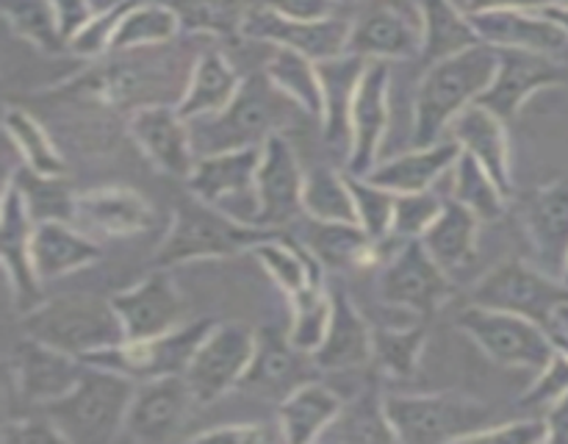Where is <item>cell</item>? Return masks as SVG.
Wrapping results in <instances>:
<instances>
[{
  "instance_id": "6da1fadb",
  "label": "cell",
  "mask_w": 568,
  "mask_h": 444,
  "mask_svg": "<svg viewBox=\"0 0 568 444\" xmlns=\"http://www.w3.org/2000/svg\"><path fill=\"white\" fill-rule=\"evenodd\" d=\"M497 61L499 50L480 42L464 53L425 67L414 100V128H410L414 148H427L449 137L455 117L475 105L494 81Z\"/></svg>"
},
{
  "instance_id": "7a4b0ae2",
  "label": "cell",
  "mask_w": 568,
  "mask_h": 444,
  "mask_svg": "<svg viewBox=\"0 0 568 444\" xmlns=\"http://www.w3.org/2000/svg\"><path fill=\"white\" fill-rule=\"evenodd\" d=\"M300 114L305 111L288 94H283L264 70L253 72L244 78L225 111L189 122L194 153L200 159L222 150L261 148L275 133H288V128L297 125Z\"/></svg>"
},
{
  "instance_id": "3957f363",
  "label": "cell",
  "mask_w": 568,
  "mask_h": 444,
  "mask_svg": "<svg viewBox=\"0 0 568 444\" xmlns=\"http://www.w3.org/2000/svg\"><path fill=\"white\" fill-rule=\"evenodd\" d=\"M281 233L283 231L236 220L216 205L189 194L172 214L170 228L153 255V266L172 270V266L192 264V261L233 259V255L250 253L258 242L281 236Z\"/></svg>"
},
{
  "instance_id": "277c9868",
  "label": "cell",
  "mask_w": 568,
  "mask_h": 444,
  "mask_svg": "<svg viewBox=\"0 0 568 444\" xmlns=\"http://www.w3.org/2000/svg\"><path fill=\"white\" fill-rule=\"evenodd\" d=\"M136 381L87 364L81 381L53 403L42 405L70 444H105L122 436Z\"/></svg>"
},
{
  "instance_id": "5b68a950",
  "label": "cell",
  "mask_w": 568,
  "mask_h": 444,
  "mask_svg": "<svg viewBox=\"0 0 568 444\" xmlns=\"http://www.w3.org/2000/svg\"><path fill=\"white\" fill-rule=\"evenodd\" d=\"M20 331L78 359L125 339L111 297L98 294H59L42 300L22 314Z\"/></svg>"
},
{
  "instance_id": "8992f818",
  "label": "cell",
  "mask_w": 568,
  "mask_h": 444,
  "mask_svg": "<svg viewBox=\"0 0 568 444\" xmlns=\"http://www.w3.org/2000/svg\"><path fill=\"white\" fill-rule=\"evenodd\" d=\"M386 414L405 444L466 442L494 420L491 405L455 392L386 394Z\"/></svg>"
},
{
  "instance_id": "52a82bcc",
  "label": "cell",
  "mask_w": 568,
  "mask_h": 444,
  "mask_svg": "<svg viewBox=\"0 0 568 444\" xmlns=\"http://www.w3.org/2000/svg\"><path fill=\"white\" fill-rule=\"evenodd\" d=\"M455 322L488 359L510 370H527L536 375L558 350L552 331L514 311L469 303Z\"/></svg>"
},
{
  "instance_id": "ba28073f",
  "label": "cell",
  "mask_w": 568,
  "mask_h": 444,
  "mask_svg": "<svg viewBox=\"0 0 568 444\" xmlns=\"http://www.w3.org/2000/svg\"><path fill=\"white\" fill-rule=\"evenodd\" d=\"M469 303L486 309L514 311L552 331L555 314L568 303V283L555 278L544 266H532L521 259H508L494 266L471 286Z\"/></svg>"
},
{
  "instance_id": "9c48e42d",
  "label": "cell",
  "mask_w": 568,
  "mask_h": 444,
  "mask_svg": "<svg viewBox=\"0 0 568 444\" xmlns=\"http://www.w3.org/2000/svg\"><path fill=\"white\" fill-rule=\"evenodd\" d=\"M216 320L203 316V320L183 322L181 327L161 336L150 339H122V342L111 344V347L94 350L89 353L87 364L100 366V370L120 372V375L131 377V381L142 383L150 377H164V375H183L189 361L197 353L200 342L209 336L211 327Z\"/></svg>"
},
{
  "instance_id": "30bf717a",
  "label": "cell",
  "mask_w": 568,
  "mask_h": 444,
  "mask_svg": "<svg viewBox=\"0 0 568 444\" xmlns=\"http://www.w3.org/2000/svg\"><path fill=\"white\" fill-rule=\"evenodd\" d=\"M255 336L258 327L247 322H216L211 327L183 372L194 403L211 405L242 386V377L255 353Z\"/></svg>"
},
{
  "instance_id": "8fae6325",
  "label": "cell",
  "mask_w": 568,
  "mask_h": 444,
  "mask_svg": "<svg viewBox=\"0 0 568 444\" xmlns=\"http://www.w3.org/2000/svg\"><path fill=\"white\" fill-rule=\"evenodd\" d=\"M453 278L436 264L422 239H403L377 275V297L399 311L430 320L453 292Z\"/></svg>"
},
{
  "instance_id": "7c38bea8",
  "label": "cell",
  "mask_w": 568,
  "mask_h": 444,
  "mask_svg": "<svg viewBox=\"0 0 568 444\" xmlns=\"http://www.w3.org/2000/svg\"><path fill=\"white\" fill-rule=\"evenodd\" d=\"M261 148H239L200 155L186 178L189 194L216 205L236 220L255 225V214H258L255 178H258Z\"/></svg>"
},
{
  "instance_id": "4fadbf2b",
  "label": "cell",
  "mask_w": 568,
  "mask_h": 444,
  "mask_svg": "<svg viewBox=\"0 0 568 444\" xmlns=\"http://www.w3.org/2000/svg\"><path fill=\"white\" fill-rule=\"evenodd\" d=\"M349 31H353V20L347 17L333 14L325 20H294L266 6H253L244 20L242 37L272 44V48L294 50L314 61H327L347 53Z\"/></svg>"
},
{
  "instance_id": "5bb4252c",
  "label": "cell",
  "mask_w": 568,
  "mask_h": 444,
  "mask_svg": "<svg viewBox=\"0 0 568 444\" xmlns=\"http://www.w3.org/2000/svg\"><path fill=\"white\" fill-rule=\"evenodd\" d=\"M258 214L255 225L283 231L292 222L303 220V189H305V170L300 167L297 150L288 142L286 133H275L261 148L258 178Z\"/></svg>"
},
{
  "instance_id": "9a60e30c",
  "label": "cell",
  "mask_w": 568,
  "mask_h": 444,
  "mask_svg": "<svg viewBox=\"0 0 568 444\" xmlns=\"http://www.w3.org/2000/svg\"><path fill=\"white\" fill-rule=\"evenodd\" d=\"M568 72L552 59V53L536 50H499L497 72L477 103L494 111L499 120L514 122L527 100L547 87H564Z\"/></svg>"
},
{
  "instance_id": "2e32d148",
  "label": "cell",
  "mask_w": 568,
  "mask_h": 444,
  "mask_svg": "<svg viewBox=\"0 0 568 444\" xmlns=\"http://www.w3.org/2000/svg\"><path fill=\"white\" fill-rule=\"evenodd\" d=\"M9 372L22 403L42 408V405L64 397L81 381V375L87 372V361L61 353V350L22 333L11 347Z\"/></svg>"
},
{
  "instance_id": "e0dca14e",
  "label": "cell",
  "mask_w": 568,
  "mask_h": 444,
  "mask_svg": "<svg viewBox=\"0 0 568 444\" xmlns=\"http://www.w3.org/2000/svg\"><path fill=\"white\" fill-rule=\"evenodd\" d=\"M125 339H150L186 322V300L178 292L170 270L153 266L136 286L111 294Z\"/></svg>"
},
{
  "instance_id": "ac0fdd59",
  "label": "cell",
  "mask_w": 568,
  "mask_h": 444,
  "mask_svg": "<svg viewBox=\"0 0 568 444\" xmlns=\"http://www.w3.org/2000/svg\"><path fill=\"white\" fill-rule=\"evenodd\" d=\"M294 236L331 272H355L383 266L388 255L397 250V244L403 242L394 233L375 242L358 222H327L314 220V216H303V228Z\"/></svg>"
},
{
  "instance_id": "d6986e66",
  "label": "cell",
  "mask_w": 568,
  "mask_h": 444,
  "mask_svg": "<svg viewBox=\"0 0 568 444\" xmlns=\"http://www.w3.org/2000/svg\"><path fill=\"white\" fill-rule=\"evenodd\" d=\"M128 133L155 170L186 181L197 153L192 142V125L178 114V105H142L128 117Z\"/></svg>"
},
{
  "instance_id": "ffe728a7",
  "label": "cell",
  "mask_w": 568,
  "mask_h": 444,
  "mask_svg": "<svg viewBox=\"0 0 568 444\" xmlns=\"http://www.w3.org/2000/svg\"><path fill=\"white\" fill-rule=\"evenodd\" d=\"M192 405L197 403L183 375L150 377V381L136 383L122 436L133 442H166L178 436V427L183 425Z\"/></svg>"
},
{
  "instance_id": "44dd1931",
  "label": "cell",
  "mask_w": 568,
  "mask_h": 444,
  "mask_svg": "<svg viewBox=\"0 0 568 444\" xmlns=\"http://www.w3.org/2000/svg\"><path fill=\"white\" fill-rule=\"evenodd\" d=\"M392 67L388 61H369L353 105V148L344 170L353 175H369L377 167L383 137L392 120Z\"/></svg>"
},
{
  "instance_id": "7402d4cb",
  "label": "cell",
  "mask_w": 568,
  "mask_h": 444,
  "mask_svg": "<svg viewBox=\"0 0 568 444\" xmlns=\"http://www.w3.org/2000/svg\"><path fill=\"white\" fill-rule=\"evenodd\" d=\"M0 220H3L0 222V253H3L6 278H9L11 283V294H14L17 309L26 314L28 309L42 303V300H39V286H42V281H39L31 259V236L37 222L28 214L26 200H22L20 189L14 186L11 178H6Z\"/></svg>"
},
{
  "instance_id": "603a6c76",
  "label": "cell",
  "mask_w": 568,
  "mask_h": 444,
  "mask_svg": "<svg viewBox=\"0 0 568 444\" xmlns=\"http://www.w3.org/2000/svg\"><path fill=\"white\" fill-rule=\"evenodd\" d=\"M347 53L366 61H405L422 56V20L399 6L381 3L353 22Z\"/></svg>"
},
{
  "instance_id": "cb8c5ba5",
  "label": "cell",
  "mask_w": 568,
  "mask_h": 444,
  "mask_svg": "<svg viewBox=\"0 0 568 444\" xmlns=\"http://www.w3.org/2000/svg\"><path fill=\"white\" fill-rule=\"evenodd\" d=\"M316 67H320L322 94H325V111L320 120L322 139L347 164L349 148H353V105L369 61L355 53H342L336 59L316 61Z\"/></svg>"
},
{
  "instance_id": "d4e9b609",
  "label": "cell",
  "mask_w": 568,
  "mask_h": 444,
  "mask_svg": "<svg viewBox=\"0 0 568 444\" xmlns=\"http://www.w3.org/2000/svg\"><path fill=\"white\" fill-rule=\"evenodd\" d=\"M75 222L83 231L103 233L111 239L139 236L155 222L153 205L131 186H94L78 192Z\"/></svg>"
},
{
  "instance_id": "484cf974",
  "label": "cell",
  "mask_w": 568,
  "mask_h": 444,
  "mask_svg": "<svg viewBox=\"0 0 568 444\" xmlns=\"http://www.w3.org/2000/svg\"><path fill=\"white\" fill-rule=\"evenodd\" d=\"M303 359H311V355L294 347L288 331H281L275 325L258 327L253 361H250L239 389L261 394V397H275L281 403L288 392L305 383Z\"/></svg>"
},
{
  "instance_id": "4316f807",
  "label": "cell",
  "mask_w": 568,
  "mask_h": 444,
  "mask_svg": "<svg viewBox=\"0 0 568 444\" xmlns=\"http://www.w3.org/2000/svg\"><path fill=\"white\" fill-rule=\"evenodd\" d=\"M471 17L480 42L497 50H536L555 53L568 42V33L541 11L525 9H488Z\"/></svg>"
},
{
  "instance_id": "83f0119b",
  "label": "cell",
  "mask_w": 568,
  "mask_h": 444,
  "mask_svg": "<svg viewBox=\"0 0 568 444\" xmlns=\"http://www.w3.org/2000/svg\"><path fill=\"white\" fill-rule=\"evenodd\" d=\"M525 225L538 266L564 278L568 259V178L544 183L530 194Z\"/></svg>"
},
{
  "instance_id": "f1b7e54d",
  "label": "cell",
  "mask_w": 568,
  "mask_h": 444,
  "mask_svg": "<svg viewBox=\"0 0 568 444\" xmlns=\"http://www.w3.org/2000/svg\"><path fill=\"white\" fill-rule=\"evenodd\" d=\"M375 361V331L364 320L353 300L344 292L333 294V320L327 336L311 353V364L316 370L344 372L361 370Z\"/></svg>"
},
{
  "instance_id": "f546056e",
  "label": "cell",
  "mask_w": 568,
  "mask_h": 444,
  "mask_svg": "<svg viewBox=\"0 0 568 444\" xmlns=\"http://www.w3.org/2000/svg\"><path fill=\"white\" fill-rule=\"evenodd\" d=\"M449 137L460 144V150L475 155L488 175L499 183L508 198H514V167H510V139L508 122L499 120L494 111L483 109L480 103L469 105L464 114L455 117L449 125Z\"/></svg>"
},
{
  "instance_id": "4dcf8cb0",
  "label": "cell",
  "mask_w": 568,
  "mask_h": 444,
  "mask_svg": "<svg viewBox=\"0 0 568 444\" xmlns=\"http://www.w3.org/2000/svg\"><path fill=\"white\" fill-rule=\"evenodd\" d=\"M31 259L39 281L50 283L103 259V248L83 228L72 222H39L33 225Z\"/></svg>"
},
{
  "instance_id": "1f68e13d",
  "label": "cell",
  "mask_w": 568,
  "mask_h": 444,
  "mask_svg": "<svg viewBox=\"0 0 568 444\" xmlns=\"http://www.w3.org/2000/svg\"><path fill=\"white\" fill-rule=\"evenodd\" d=\"M242 81L244 78L239 75L236 67L227 61V56L222 53V50H203V53L194 59L181 100L175 103L178 114L186 122H197L205 120V117L220 114V111H225L227 105H231V100L236 98Z\"/></svg>"
},
{
  "instance_id": "d6a6232c",
  "label": "cell",
  "mask_w": 568,
  "mask_h": 444,
  "mask_svg": "<svg viewBox=\"0 0 568 444\" xmlns=\"http://www.w3.org/2000/svg\"><path fill=\"white\" fill-rule=\"evenodd\" d=\"M458 155L460 144L453 137H447L436 144H427V148H410L408 153L394 155L388 161H377V167L366 178H372L377 186L388 189L394 194L427 192L444 175L453 172Z\"/></svg>"
},
{
  "instance_id": "836d02e7",
  "label": "cell",
  "mask_w": 568,
  "mask_h": 444,
  "mask_svg": "<svg viewBox=\"0 0 568 444\" xmlns=\"http://www.w3.org/2000/svg\"><path fill=\"white\" fill-rule=\"evenodd\" d=\"M480 216L449 198L438 220L427 228L422 244L436 259V264L447 272L453 281L475 266L477 261V233H480Z\"/></svg>"
},
{
  "instance_id": "e575fe53",
  "label": "cell",
  "mask_w": 568,
  "mask_h": 444,
  "mask_svg": "<svg viewBox=\"0 0 568 444\" xmlns=\"http://www.w3.org/2000/svg\"><path fill=\"white\" fill-rule=\"evenodd\" d=\"M344 408L342 394L333 392L327 383L305 381L277 403V427L283 442L308 444L320 442L322 433L333 425L338 411Z\"/></svg>"
},
{
  "instance_id": "d590c367",
  "label": "cell",
  "mask_w": 568,
  "mask_h": 444,
  "mask_svg": "<svg viewBox=\"0 0 568 444\" xmlns=\"http://www.w3.org/2000/svg\"><path fill=\"white\" fill-rule=\"evenodd\" d=\"M422 20V56L425 67L458 56L480 44L471 17L458 0H419Z\"/></svg>"
},
{
  "instance_id": "8d00e7d4",
  "label": "cell",
  "mask_w": 568,
  "mask_h": 444,
  "mask_svg": "<svg viewBox=\"0 0 568 444\" xmlns=\"http://www.w3.org/2000/svg\"><path fill=\"white\" fill-rule=\"evenodd\" d=\"M181 33V17H178V11L166 0H161V3L142 0V3H133L125 11V17H122L114 44H111V53H128V50L142 48H166Z\"/></svg>"
},
{
  "instance_id": "74e56055",
  "label": "cell",
  "mask_w": 568,
  "mask_h": 444,
  "mask_svg": "<svg viewBox=\"0 0 568 444\" xmlns=\"http://www.w3.org/2000/svg\"><path fill=\"white\" fill-rule=\"evenodd\" d=\"M320 442H397V433L386 414V394L377 392L375 386L355 394V400L344 403Z\"/></svg>"
},
{
  "instance_id": "f35d334b",
  "label": "cell",
  "mask_w": 568,
  "mask_h": 444,
  "mask_svg": "<svg viewBox=\"0 0 568 444\" xmlns=\"http://www.w3.org/2000/svg\"><path fill=\"white\" fill-rule=\"evenodd\" d=\"M264 72L283 94H288L305 111V117L322 120L325 94H322L320 67H316L314 59H308L303 53H294V50L275 48L270 61H266Z\"/></svg>"
},
{
  "instance_id": "ab89813d",
  "label": "cell",
  "mask_w": 568,
  "mask_h": 444,
  "mask_svg": "<svg viewBox=\"0 0 568 444\" xmlns=\"http://www.w3.org/2000/svg\"><path fill=\"white\" fill-rule=\"evenodd\" d=\"M6 133H9L11 144L20 153L22 164L28 170L39 172V175H53L61 178L67 175V161L61 155V150L55 148L53 137L48 133V128L26 109H17L9 105L6 109Z\"/></svg>"
},
{
  "instance_id": "60d3db41",
  "label": "cell",
  "mask_w": 568,
  "mask_h": 444,
  "mask_svg": "<svg viewBox=\"0 0 568 444\" xmlns=\"http://www.w3.org/2000/svg\"><path fill=\"white\" fill-rule=\"evenodd\" d=\"M6 26L48 56L70 53V42L64 39L55 17L53 0H0Z\"/></svg>"
},
{
  "instance_id": "b9f144b4",
  "label": "cell",
  "mask_w": 568,
  "mask_h": 444,
  "mask_svg": "<svg viewBox=\"0 0 568 444\" xmlns=\"http://www.w3.org/2000/svg\"><path fill=\"white\" fill-rule=\"evenodd\" d=\"M449 178H453L449 198L458 200L469 211H475L483 222H494L505 214V205H508L510 198L499 189V183L488 175V170L475 155L460 150Z\"/></svg>"
},
{
  "instance_id": "7bdbcfd3",
  "label": "cell",
  "mask_w": 568,
  "mask_h": 444,
  "mask_svg": "<svg viewBox=\"0 0 568 444\" xmlns=\"http://www.w3.org/2000/svg\"><path fill=\"white\" fill-rule=\"evenodd\" d=\"M11 181L20 189L22 200L28 205V214L37 222H75V198L67 175L53 178V175H39V172L28 170L26 164L20 170L11 172Z\"/></svg>"
},
{
  "instance_id": "ee69618b",
  "label": "cell",
  "mask_w": 568,
  "mask_h": 444,
  "mask_svg": "<svg viewBox=\"0 0 568 444\" xmlns=\"http://www.w3.org/2000/svg\"><path fill=\"white\" fill-rule=\"evenodd\" d=\"M305 216L327 222H358L355 220V200L349 192L347 170L331 164H316L305 172L303 189Z\"/></svg>"
},
{
  "instance_id": "f6af8a7d",
  "label": "cell",
  "mask_w": 568,
  "mask_h": 444,
  "mask_svg": "<svg viewBox=\"0 0 568 444\" xmlns=\"http://www.w3.org/2000/svg\"><path fill=\"white\" fill-rule=\"evenodd\" d=\"M333 320V294L325 283L303 289L300 294L288 297V339L300 353L311 355L327 336Z\"/></svg>"
},
{
  "instance_id": "bcb514c9",
  "label": "cell",
  "mask_w": 568,
  "mask_h": 444,
  "mask_svg": "<svg viewBox=\"0 0 568 444\" xmlns=\"http://www.w3.org/2000/svg\"><path fill=\"white\" fill-rule=\"evenodd\" d=\"M178 11L186 33L236 39L253 6L247 0H166Z\"/></svg>"
},
{
  "instance_id": "7dc6e473",
  "label": "cell",
  "mask_w": 568,
  "mask_h": 444,
  "mask_svg": "<svg viewBox=\"0 0 568 444\" xmlns=\"http://www.w3.org/2000/svg\"><path fill=\"white\" fill-rule=\"evenodd\" d=\"M427 344V320L408 327H381L375 331V361L392 377H410L419 366Z\"/></svg>"
},
{
  "instance_id": "c3c4849f",
  "label": "cell",
  "mask_w": 568,
  "mask_h": 444,
  "mask_svg": "<svg viewBox=\"0 0 568 444\" xmlns=\"http://www.w3.org/2000/svg\"><path fill=\"white\" fill-rule=\"evenodd\" d=\"M347 181L355 200V220H358V225L364 228L375 242L392 236L397 194L377 186V183L366 175H353V172H347Z\"/></svg>"
},
{
  "instance_id": "681fc988",
  "label": "cell",
  "mask_w": 568,
  "mask_h": 444,
  "mask_svg": "<svg viewBox=\"0 0 568 444\" xmlns=\"http://www.w3.org/2000/svg\"><path fill=\"white\" fill-rule=\"evenodd\" d=\"M444 205H447V200H442V194H436L433 189H427V192L397 194L392 233L399 239H422L427 233V228L438 220Z\"/></svg>"
},
{
  "instance_id": "f907efd6",
  "label": "cell",
  "mask_w": 568,
  "mask_h": 444,
  "mask_svg": "<svg viewBox=\"0 0 568 444\" xmlns=\"http://www.w3.org/2000/svg\"><path fill=\"white\" fill-rule=\"evenodd\" d=\"M131 6L133 3L116 6V9L109 11H98V14L70 39V53L83 61H98L103 59V56H109L116 37V28H120L122 17H125V11L131 9Z\"/></svg>"
},
{
  "instance_id": "816d5d0a",
  "label": "cell",
  "mask_w": 568,
  "mask_h": 444,
  "mask_svg": "<svg viewBox=\"0 0 568 444\" xmlns=\"http://www.w3.org/2000/svg\"><path fill=\"white\" fill-rule=\"evenodd\" d=\"M568 394V350L558 344L552 359L536 372L532 383L527 386V392L521 394L519 405L521 408L532 411H547L555 400H560Z\"/></svg>"
},
{
  "instance_id": "f5cc1de1",
  "label": "cell",
  "mask_w": 568,
  "mask_h": 444,
  "mask_svg": "<svg viewBox=\"0 0 568 444\" xmlns=\"http://www.w3.org/2000/svg\"><path fill=\"white\" fill-rule=\"evenodd\" d=\"M0 444H70L64 433L55 427V422L39 408V414L17 416L6 420L0 431Z\"/></svg>"
},
{
  "instance_id": "db71d44e",
  "label": "cell",
  "mask_w": 568,
  "mask_h": 444,
  "mask_svg": "<svg viewBox=\"0 0 568 444\" xmlns=\"http://www.w3.org/2000/svg\"><path fill=\"white\" fill-rule=\"evenodd\" d=\"M466 442H514V444H541L549 442L547 422L541 420H514V422H491L471 433Z\"/></svg>"
},
{
  "instance_id": "11a10c76",
  "label": "cell",
  "mask_w": 568,
  "mask_h": 444,
  "mask_svg": "<svg viewBox=\"0 0 568 444\" xmlns=\"http://www.w3.org/2000/svg\"><path fill=\"white\" fill-rule=\"evenodd\" d=\"M192 442H236V444H258V442H283L281 427H270L264 422H227V425L197 431Z\"/></svg>"
},
{
  "instance_id": "9f6ffc18",
  "label": "cell",
  "mask_w": 568,
  "mask_h": 444,
  "mask_svg": "<svg viewBox=\"0 0 568 444\" xmlns=\"http://www.w3.org/2000/svg\"><path fill=\"white\" fill-rule=\"evenodd\" d=\"M261 6L294 20H325L336 14V0H264Z\"/></svg>"
},
{
  "instance_id": "6f0895ef",
  "label": "cell",
  "mask_w": 568,
  "mask_h": 444,
  "mask_svg": "<svg viewBox=\"0 0 568 444\" xmlns=\"http://www.w3.org/2000/svg\"><path fill=\"white\" fill-rule=\"evenodd\" d=\"M53 9L55 17H59L61 33H64L67 42H70V39L94 17V9L89 0H53Z\"/></svg>"
},
{
  "instance_id": "680465c9",
  "label": "cell",
  "mask_w": 568,
  "mask_h": 444,
  "mask_svg": "<svg viewBox=\"0 0 568 444\" xmlns=\"http://www.w3.org/2000/svg\"><path fill=\"white\" fill-rule=\"evenodd\" d=\"M464 6L466 14H477V11L488 9H525V11H541L547 6L568 3V0H458Z\"/></svg>"
},
{
  "instance_id": "91938a15",
  "label": "cell",
  "mask_w": 568,
  "mask_h": 444,
  "mask_svg": "<svg viewBox=\"0 0 568 444\" xmlns=\"http://www.w3.org/2000/svg\"><path fill=\"white\" fill-rule=\"evenodd\" d=\"M544 422H547L549 442L568 444V394L555 400V403L544 411Z\"/></svg>"
},
{
  "instance_id": "94428289",
  "label": "cell",
  "mask_w": 568,
  "mask_h": 444,
  "mask_svg": "<svg viewBox=\"0 0 568 444\" xmlns=\"http://www.w3.org/2000/svg\"><path fill=\"white\" fill-rule=\"evenodd\" d=\"M541 14H547L552 22H558V26L568 33V3L547 6V9H541Z\"/></svg>"
},
{
  "instance_id": "6125c7cd",
  "label": "cell",
  "mask_w": 568,
  "mask_h": 444,
  "mask_svg": "<svg viewBox=\"0 0 568 444\" xmlns=\"http://www.w3.org/2000/svg\"><path fill=\"white\" fill-rule=\"evenodd\" d=\"M552 336H564V339H568V303L560 305L558 314H555Z\"/></svg>"
},
{
  "instance_id": "be15d7a7",
  "label": "cell",
  "mask_w": 568,
  "mask_h": 444,
  "mask_svg": "<svg viewBox=\"0 0 568 444\" xmlns=\"http://www.w3.org/2000/svg\"><path fill=\"white\" fill-rule=\"evenodd\" d=\"M94 9V14L98 11H109V9H116V6H128V3H142V0H89Z\"/></svg>"
},
{
  "instance_id": "e7e4bbea",
  "label": "cell",
  "mask_w": 568,
  "mask_h": 444,
  "mask_svg": "<svg viewBox=\"0 0 568 444\" xmlns=\"http://www.w3.org/2000/svg\"><path fill=\"white\" fill-rule=\"evenodd\" d=\"M555 342H558L560 347H564V350H568V339H564V336H555Z\"/></svg>"
},
{
  "instance_id": "03108f58",
  "label": "cell",
  "mask_w": 568,
  "mask_h": 444,
  "mask_svg": "<svg viewBox=\"0 0 568 444\" xmlns=\"http://www.w3.org/2000/svg\"><path fill=\"white\" fill-rule=\"evenodd\" d=\"M336 3H338V6H353L355 0H336Z\"/></svg>"
},
{
  "instance_id": "003e7915",
  "label": "cell",
  "mask_w": 568,
  "mask_h": 444,
  "mask_svg": "<svg viewBox=\"0 0 568 444\" xmlns=\"http://www.w3.org/2000/svg\"><path fill=\"white\" fill-rule=\"evenodd\" d=\"M564 281L568 283V259H566V266H564Z\"/></svg>"
}]
</instances>
